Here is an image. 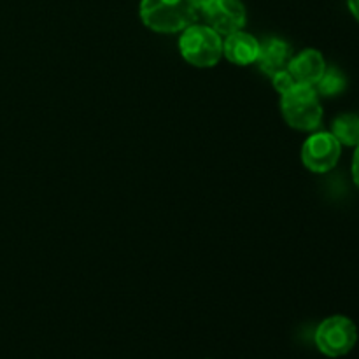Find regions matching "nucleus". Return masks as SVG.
<instances>
[{"label":"nucleus","instance_id":"1","mask_svg":"<svg viewBox=\"0 0 359 359\" xmlns=\"http://www.w3.org/2000/svg\"><path fill=\"white\" fill-rule=\"evenodd\" d=\"M195 0H142L140 20L158 34H177L196 20Z\"/></svg>","mask_w":359,"mask_h":359},{"label":"nucleus","instance_id":"2","mask_svg":"<svg viewBox=\"0 0 359 359\" xmlns=\"http://www.w3.org/2000/svg\"><path fill=\"white\" fill-rule=\"evenodd\" d=\"M280 97L283 116L291 128L312 132L321 125L323 107L314 86L297 83Z\"/></svg>","mask_w":359,"mask_h":359},{"label":"nucleus","instance_id":"3","mask_svg":"<svg viewBox=\"0 0 359 359\" xmlns=\"http://www.w3.org/2000/svg\"><path fill=\"white\" fill-rule=\"evenodd\" d=\"M181 55L189 65L198 69H210L217 65L223 56V39L209 25H191L182 30L179 39Z\"/></svg>","mask_w":359,"mask_h":359},{"label":"nucleus","instance_id":"4","mask_svg":"<svg viewBox=\"0 0 359 359\" xmlns=\"http://www.w3.org/2000/svg\"><path fill=\"white\" fill-rule=\"evenodd\" d=\"M316 346L325 356L340 358L349 354L358 342V328L346 316H332L316 330Z\"/></svg>","mask_w":359,"mask_h":359},{"label":"nucleus","instance_id":"5","mask_svg":"<svg viewBox=\"0 0 359 359\" xmlns=\"http://www.w3.org/2000/svg\"><path fill=\"white\" fill-rule=\"evenodd\" d=\"M342 144L330 132L312 133L302 146V161L316 174H326L339 163Z\"/></svg>","mask_w":359,"mask_h":359},{"label":"nucleus","instance_id":"6","mask_svg":"<svg viewBox=\"0 0 359 359\" xmlns=\"http://www.w3.org/2000/svg\"><path fill=\"white\" fill-rule=\"evenodd\" d=\"M202 14L219 35L233 34L245 25V7L241 0H212Z\"/></svg>","mask_w":359,"mask_h":359},{"label":"nucleus","instance_id":"7","mask_svg":"<svg viewBox=\"0 0 359 359\" xmlns=\"http://www.w3.org/2000/svg\"><path fill=\"white\" fill-rule=\"evenodd\" d=\"M293 79L298 84H307V86H316L321 81L326 72V62L318 49H304L293 56L287 65Z\"/></svg>","mask_w":359,"mask_h":359},{"label":"nucleus","instance_id":"8","mask_svg":"<svg viewBox=\"0 0 359 359\" xmlns=\"http://www.w3.org/2000/svg\"><path fill=\"white\" fill-rule=\"evenodd\" d=\"M259 55V42L255 35L248 32H233L223 41V56H226L235 65H249L256 63Z\"/></svg>","mask_w":359,"mask_h":359},{"label":"nucleus","instance_id":"9","mask_svg":"<svg viewBox=\"0 0 359 359\" xmlns=\"http://www.w3.org/2000/svg\"><path fill=\"white\" fill-rule=\"evenodd\" d=\"M291 62V46L280 39H269L259 44V55L256 65L262 72L272 77L273 74L286 70Z\"/></svg>","mask_w":359,"mask_h":359},{"label":"nucleus","instance_id":"10","mask_svg":"<svg viewBox=\"0 0 359 359\" xmlns=\"http://www.w3.org/2000/svg\"><path fill=\"white\" fill-rule=\"evenodd\" d=\"M332 133L344 146H358L359 144V116L342 114L333 123Z\"/></svg>","mask_w":359,"mask_h":359},{"label":"nucleus","instance_id":"11","mask_svg":"<svg viewBox=\"0 0 359 359\" xmlns=\"http://www.w3.org/2000/svg\"><path fill=\"white\" fill-rule=\"evenodd\" d=\"M314 88L318 93L325 95V97H335V95L342 93L346 90V77L337 69H326L325 76L321 77V81Z\"/></svg>","mask_w":359,"mask_h":359},{"label":"nucleus","instance_id":"12","mask_svg":"<svg viewBox=\"0 0 359 359\" xmlns=\"http://www.w3.org/2000/svg\"><path fill=\"white\" fill-rule=\"evenodd\" d=\"M272 84H273V88H276V90L279 91L280 95H283V93H286V91L290 90V88H293L294 84H297V81L293 79L291 72L286 69V70H280V72L273 74V76H272Z\"/></svg>","mask_w":359,"mask_h":359},{"label":"nucleus","instance_id":"13","mask_svg":"<svg viewBox=\"0 0 359 359\" xmlns=\"http://www.w3.org/2000/svg\"><path fill=\"white\" fill-rule=\"evenodd\" d=\"M353 179H354V184L359 188V144L356 146V151H354V158H353Z\"/></svg>","mask_w":359,"mask_h":359},{"label":"nucleus","instance_id":"14","mask_svg":"<svg viewBox=\"0 0 359 359\" xmlns=\"http://www.w3.org/2000/svg\"><path fill=\"white\" fill-rule=\"evenodd\" d=\"M347 6H349V11L359 23V0H347Z\"/></svg>","mask_w":359,"mask_h":359},{"label":"nucleus","instance_id":"15","mask_svg":"<svg viewBox=\"0 0 359 359\" xmlns=\"http://www.w3.org/2000/svg\"><path fill=\"white\" fill-rule=\"evenodd\" d=\"M195 4H196V9H198L200 13H203V11L212 4V0H195Z\"/></svg>","mask_w":359,"mask_h":359}]
</instances>
